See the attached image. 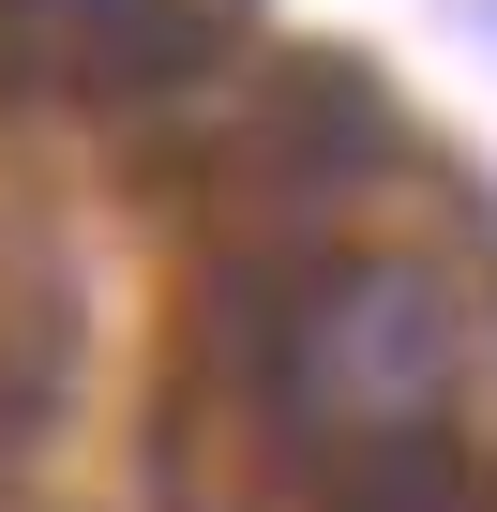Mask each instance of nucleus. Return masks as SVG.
I'll return each instance as SVG.
<instances>
[{
  "label": "nucleus",
  "mask_w": 497,
  "mask_h": 512,
  "mask_svg": "<svg viewBox=\"0 0 497 512\" xmlns=\"http://www.w3.org/2000/svg\"><path fill=\"white\" fill-rule=\"evenodd\" d=\"M467 287L437 256H317L272 302L257 392L317 512H452V422H467Z\"/></svg>",
  "instance_id": "f257e3e1"
},
{
  "label": "nucleus",
  "mask_w": 497,
  "mask_h": 512,
  "mask_svg": "<svg viewBox=\"0 0 497 512\" xmlns=\"http://www.w3.org/2000/svg\"><path fill=\"white\" fill-rule=\"evenodd\" d=\"M211 46V0H0V61L46 91H166Z\"/></svg>",
  "instance_id": "f03ea898"
}]
</instances>
